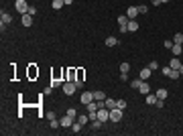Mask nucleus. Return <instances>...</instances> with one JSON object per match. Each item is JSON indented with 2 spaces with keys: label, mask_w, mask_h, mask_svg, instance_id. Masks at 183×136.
Here are the masks:
<instances>
[{
  "label": "nucleus",
  "mask_w": 183,
  "mask_h": 136,
  "mask_svg": "<svg viewBox=\"0 0 183 136\" xmlns=\"http://www.w3.org/2000/svg\"><path fill=\"white\" fill-rule=\"evenodd\" d=\"M61 73H63V79L65 81H75L77 79V69L75 67H67V69H63Z\"/></svg>",
  "instance_id": "f257e3e1"
},
{
  "label": "nucleus",
  "mask_w": 183,
  "mask_h": 136,
  "mask_svg": "<svg viewBox=\"0 0 183 136\" xmlns=\"http://www.w3.org/2000/svg\"><path fill=\"white\" fill-rule=\"evenodd\" d=\"M122 112H124V110H120L118 106H116V108H112V110H110V122H116V124H118V122L122 120V116H124Z\"/></svg>",
  "instance_id": "f03ea898"
},
{
  "label": "nucleus",
  "mask_w": 183,
  "mask_h": 136,
  "mask_svg": "<svg viewBox=\"0 0 183 136\" xmlns=\"http://www.w3.org/2000/svg\"><path fill=\"white\" fill-rule=\"evenodd\" d=\"M61 90H63V93H65V96H73L77 87H75V83H73V81H63Z\"/></svg>",
  "instance_id": "7ed1b4c3"
},
{
  "label": "nucleus",
  "mask_w": 183,
  "mask_h": 136,
  "mask_svg": "<svg viewBox=\"0 0 183 136\" xmlns=\"http://www.w3.org/2000/svg\"><path fill=\"white\" fill-rule=\"evenodd\" d=\"M98 120H100V122H108V120H110V110H108L106 106H102V108L98 110Z\"/></svg>",
  "instance_id": "20e7f679"
},
{
  "label": "nucleus",
  "mask_w": 183,
  "mask_h": 136,
  "mask_svg": "<svg viewBox=\"0 0 183 136\" xmlns=\"http://www.w3.org/2000/svg\"><path fill=\"white\" fill-rule=\"evenodd\" d=\"M59 122H61V128H71V124L75 122V118L69 116V114H65L63 118H59Z\"/></svg>",
  "instance_id": "39448f33"
},
{
  "label": "nucleus",
  "mask_w": 183,
  "mask_h": 136,
  "mask_svg": "<svg viewBox=\"0 0 183 136\" xmlns=\"http://www.w3.org/2000/svg\"><path fill=\"white\" fill-rule=\"evenodd\" d=\"M14 8L21 12V14H27V12H29V4H27V0H16V2H14Z\"/></svg>",
  "instance_id": "423d86ee"
},
{
  "label": "nucleus",
  "mask_w": 183,
  "mask_h": 136,
  "mask_svg": "<svg viewBox=\"0 0 183 136\" xmlns=\"http://www.w3.org/2000/svg\"><path fill=\"white\" fill-rule=\"evenodd\" d=\"M80 102L83 104V106L92 104V102H94V91H83V93L80 96Z\"/></svg>",
  "instance_id": "0eeeda50"
},
{
  "label": "nucleus",
  "mask_w": 183,
  "mask_h": 136,
  "mask_svg": "<svg viewBox=\"0 0 183 136\" xmlns=\"http://www.w3.org/2000/svg\"><path fill=\"white\" fill-rule=\"evenodd\" d=\"M138 14H140V12H138V8H137V6H128V8H126V16H128L130 21H134V18H137Z\"/></svg>",
  "instance_id": "6e6552de"
},
{
  "label": "nucleus",
  "mask_w": 183,
  "mask_h": 136,
  "mask_svg": "<svg viewBox=\"0 0 183 136\" xmlns=\"http://www.w3.org/2000/svg\"><path fill=\"white\" fill-rule=\"evenodd\" d=\"M151 73H153V69H151V67H142V69H140V73H138V77L145 79V81H149L151 79Z\"/></svg>",
  "instance_id": "1a4fd4ad"
},
{
  "label": "nucleus",
  "mask_w": 183,
  "mask_h": 136,
  "mask_svg": "<svg viewBox=\"0 0 183 136\" xmlns=\"http://www.w3.org/2000/svg\"><path fill=\"white\" fill-rule=\"evenodd\" d=\"M171 53H173V57H179V55L183 53V45H181V43H173Z\"/></svg>",
  "instance_id": "9d476101"
},
{
  "label": "nucleus",
  "mask_w": 183,
  "mask_h": 136,
  "mask_svg": "<svg viewBox=\"0 0 183 136\" xmlns=\"http://www.w3.org/2000/svg\"><path fill=\"white\" fill-rule=\"evenodd\" d=\"M21 23H23V26H31L33 24V16L27 12V14H21Z\"/></svg>",
  "instance_id": "9b49d317"
},
{
  "label": "nucleus",
  "mask_w": 183,
  "mask_h": 136,
  "mask_svg": "<svg viewBox=\"0 0 183 136\" xmlns=\"http://www.w3.org/2000/svg\"><path fill=\"white\" fill-rule=\"evenodd\" d=\"M10 23H12V16L8 12L2 10V14H0V24H10Z\"/></svg>",
  "instance_id": "f8f14e48"
},
{
  "label": "nucleus",
  "mask_w": 183,
  "mask_h": 136,
  "mask_svg": "<svg viewBox=\"0 0 183 136\" xmlns=\"http://www.w3.org/2000/svg\"><path fill=\"white\" fill-rule=\"evenodd\" d=\"M75 120H77L81 126H88V122H90V116H88V114H77V118H75Z\"/></svg>",
  "instance_id": "ddd939ff"
},
{
  "label": "nucleus",
  "mask_w": 183,
  "mask_h": 136,
  "mask_svg": "<svg viewBox=\"0 0 183 136\" xmlns=\"http://www.w3.org/2000/svg\"><path fill=\"white\" fill-rule=\"evenodd\" d=\"M181 65H183V63L179 61V57H173L171 61H169V67H171V69H177V71H179V67H181Z\"/></svg>",
  "instance_id": "4468645a"
},
{
  "label": "nucleus",
  "mask_w": 183,
  "mask_h": 136,
  "mask_svg": "<svg viewBox=\"0 0 183 136\" xmlns=\"http://www.w3.org/2000/svg\"><path fill=\"white\" fill-rule=\"evenodd\" d=\"M138 91H140L142 96L151 93V85H149V81H142V83H140V87H138Z\"/></svg>",
  "instance_id": "2eb2a0df"
},
{
  "label": "nucleus",
  "mask_w": 183,
  "mask_h": 136,
  "mask_svg": "<svg viewBox=\"0 0 183 136\" xmlns=\"http://www.w3.org/2000/svg\"><path fill=\"white\" fill-rule=\"evenodd\" d=\"M157 100H159V98H157V93H147V98H145V102L149 104V106H155Z\"/></svg>",
  "instance_id": "dca6fc26"
},
{
  "label": "nucleus",
  "mask_w": 183,
  "mask_h": 136,
  "mask_svg": "<svg viewBox=\"0 0 183 136\" xmlns=\"http://www.w3.org/2000/svg\"><path fill=\"white\" fill-rule=\"evenodd\" d=\"M126 26H128V33H137V31H138V23H137V21H128Z\"/></svg>",
  "instance_id": "f3484780"
},
{
  "label": "nucleus",
  "mask_w": 183,
  "mask_h": 136,
  "mask_svg": "<svg viewBox=\"0 0 183 136\" xmlns=\"http://www.w3.org/2000/svg\"><path fill=\"white\" fill-rule=\"evenodd\" d=\"M81 130H83V126H81L80 122H77V120H75V122H73V124H71V132H73V134H80Z\"/></svg>",
  "instance_id": "a211bd4d"
},
{
  "label": "nucleus",
  "mask_w": 183,
  "mask_h": 136,
  "mask_svg": "<svg viewBox=\"0 0 183 136\" xmlns=\"http://www.w3.org/2000/svg\"><path fill=\"white\" fill-rule=\"evenodd\" d=\"M104 106H106L108 110H112V108H116V100H112V98H106V100H104Z\"/></svg>",
  "instance_id": "6ab92c4d"
},
{
  "label": "nucleus",
  "mask_w": 183,
  "mask_h": 136,
  "mask_svg": "<svg viewBox=\"0 0 183 136\" xmlns=\"http://www.w3.org/2000/svg\"><path fill=\"white\" fill-rule=\"evenodd\" d=\"M94 100H96V102H104V100H106V93H104V91H94Z\"/></svg>",
  "instance_id": "aec40b11"
},
{
  "label": "nucleus",
  "mask_w": 183,
  "mask_h": 136,
  "mask_svg": "<svg viewBox=\"0 0 183 136\" xmlns=\"http://www.w3.org/2000/svg\"><path fill=\"white\" fill-rule=\"evenodd\" d=\"M118 45V39H116V37H108V39H106V47H116Z\"/></svg>",
  "instance_id": "412c9836"
},
{
  "label": "nucleus",
  "mask_w": 183,
  "mask_h": 136,
  "mask_svg": "<svg viewBox=\"0 0 183 136\" xmlns=\"http://www.w3.org/2000/svg\"><path fill=\"white\" fill-rule=\"evenodd\" d=\"M157 98H159V100H167V90H165V87L157 90Z\"/></svg>",
  "instance_id": "4be33fe9"
},
{
  "label": "nucleus",
  "mask_w": 183,
  "mask_h": 136,
  "mask_svg": "<svg viewBox=\"0 0 183 136\" xmlns=\"http://www.w3.org/2000/svg\"><path fill=\"white\" fill-rule=\"evenodd\" d=\"M128 21H130V18H128L126 14H122V16H118V24H120V26H126V24H128Z\"/></svg>",
  "instance_id": "5701e85b"
},
{
  "label": "nucleus",
  "mask_w": 183,
  "mask_h": 136,
  "mask_svg": "<svg viewBox=\"0 0 183 136\" xmlns=\"http://www.w3.org/2000/svg\"><path fill=\"white\" fill-rule=\"evenodd\" d=\"M63 81H65V79H57V77H55V79H51V90H53V87H61V85H63Z\"/></svg>",
  "instance_id": "b1692460"
},
{
  "label": "nucleus",
  "mask_w": 183,
  "mask_h": 136,
  "mask_svg": "<svg viewBox=\"0 0 183 136\" xmlns=\"http://www.w3.org/2000/svg\"><path fill=\"white\" fill-rule=\"evenodd\" d=\"M142 81H145V79H140V77H138V79H132V81H130V87H132V90H138Z\"/></svg>",
  "instance_id": "393cba45"
},
{
  "label": "nucleus",
  "mask_w": 183,
  "mask_h": 136,
  "mask_svg": "<svg viewBox=\"0 0 183 136\" xmlns=\"http://www.w3.org/2000/svg\"><path fill=\"white\" fill-rule=\"evenodd\" d=\"M63 4H65L63 0H53V10H61V8H63Z\"/></svg>",
  "instance_id": "a878e982"
},
{
  "label": "nucleus",
  "mask_w": 183,
  "mask_h": 136,
  "mask_svg": "<svg viewBox=\"0 0 183 136\" xmlns=\"http://www.w3.org/2000/svg\"><path fill=\"white\" fill-rule=\"evenodd\" d=\"M128 71H130V63H120V73H128Z\"/></svg>",
  "instance_id": "bb28decb"
},
{
  "label": "nucleus",
  "mask_w": 183,
  "mask_h": 136,
  "mask_svg": "<svg viewBox=\"0 0 183 136\" xmlns=\"http://www.w3.org/2000/svg\"><path fill=\"white\" fill-rule=\"evenodd\" d=\"M173 43H181V45H183V33H175V37H173Z\"/></svg>",
  "instance_id": "cd10ccee"
},
{
  "label": "nucleus",
  "mask_w": 183,
  "mask_h": 136,
  "mask_svg": "<svg viewBox=\"0 0 183 136\" xmlns=\"http://www.w3.org/2000/svg\"><path fill=\"white\" fill-rule=\"evenodd\" d=\"M169 77H171V79H179V77H181V73H179L177 69H171V73H169Z\"/></svg>",
  "instance_id": "c85d7f7f"
},
{
  "label": "nucleus",
  "mask_w": 183,
  "mask_h": 136,
  "mask_svg": "<svg viewBox=\"0 0 183 136\" xmlns=\"http://www.w3.org/2000/svg\"><path fill=\"white\" fill-rule=\"evenodd\" d=\"M161 73H163L165 77H169V73H171V67H169V65H165V67H161Z\"/></svg>",
  "instance_id": "c756f323"
},
{
  "label": "nucleus",
  "mask_w": 183,
  "mask_h": 136,
  "mask_svg": "<svg viewBox=\"0 0 183 136\" xmlns=\"http://www.w3.org/2000/svg\"><path fill=\"white\" fill-rule=\"evenodd\" d=\"M137 8H138V12H140V14H145V12H149V6H147V4H138Z\"/></svg>",
  "instance_id": "7c9ffc66"
},
{
  "label": "nucleus",
  "mask_w": 183,
  "mask_h": 136,
  "mask_svg": "<svg viewBox=\"0 0 183 136\" xmlns=\"http://www.w3.org/2000/svg\"><path fill=\"white\" fill-rule=\"evenodd\" d=\"M102 124H104V122H100V120H94V122H92V128H94V130H100Z\"/></svg>",
  "instance_id": "2f4dec72"
},
{
  "label": "nucleus",
  "mask_w": 183,
  "mask_h": 136,
  "mask_svg": "<svg viewBox=\"0 0 183 136\" xmlns=\"http://www.w3.org/2000/svg\"><path fill=\"white\" fill-rule=\"evenodd\" d=\"M116 106H118L120 110H124L126 108V100H116Z\"/></svg>",
  "instance_id": "473e14b6"
},
{
  "label": "nucleus",
  "mask_w": 183,
  "mask_h": 136,
  "mask_svg": "<svg viewBox=\"0 0 183 136\" xmlns=\"http://www.w3.org/2000/svg\"><path fill=\"white\" fill-rule=\"evenodd\" d=\"M83 75H86V71H83V69H77V79L83 81ZM77 79H75V81H77Z\"/></svg>",
  "instance_id": "72a5a7b5"
},
{
  "label": "nucleus",
  "mask_w": 183,
  "mask_h": 136,
  "mask_svg": "<svg viewBox=\"0 0 183 136\" xmlns=\"http://www.w3.org/2000/svg\"><path fill=\"white\" fill-rule=\"evenodd\" d=\"M155 108H159V110H163V108H165V100H157V104H155Z\"/></svg>",
  "instance_id": "f704fd0d"
},
{
  "label": "nucleus",
  "mask_w": 183,
  "mask_h": 136,
  "mask_svg": "<svg viewBox=\"0 0 183 136\" xmlns=\"http://www.w3.org/2000/svg\"><path fill=\"white\" fill-rule=\"evenodd\" d=\"M149 67L153 69V71H157V69H159V63H157V61H151V63H149Z\"/></svg>",
  "instance_id": "c9c22d12"
},
{
  "label": "nucleus",
  "mask_w": 183,
  "mask_h": 136,
  "mask_svg": "<svg viewBox=\"0 0 183 136\" xmlns=\"http://www.w3.org/2000/svg\"><path fill=\"white\" fill-rule=\"evenodd\" d=\"M29 75H31V77H35V75H39V69L31 67V69H29Z\"/></svg>",
  "instance_id": "e433bc0d"
},
{
  "label": "nucleus",
  "mask_w": 183,
  "mask_h": 136,
  "mask_svg": "<svg viewBox=\"0 0 183 136\" xmlns=\"http://www.w3.org/2000/svg\"><path fill=\"white\" fill-rule=\"evenodd\" d=\"M67 114H69V116H73V118H77V110H75V108H69Z\"/></svg>",
  "instance_id": "4c0bfd02"
},
{
  "label": "nucleus",
  "mask_w": 183,
  "mask_h": 136,
  "mask_svg": "<svg viewBox=\"0 0 183 136\" xmlns=\"http://www.w3.org/2000/svg\"><path fill=\"white\" fill-rule=\"evenodd\" d=\"M29 14L35 16V14H37V6H29Z\"/></svg>",
  "instance_id": "58836bf2"
},
{
  "label": "nucleus",
  "mask_w": 183,
  "mask_h": 136,
  "mask_svg": "<svg viewBox=\"0 0 183 136\" xmlns=\"http://www.w3.org/2000/svg\"><path fill=\"white\" fill-rule=\"evenodd\" d=\"M171 47H173V41H171V39H167V41H165V49H171Z\"/></svg>",
  "instance_id": "ea45409f"
},
{
  "label": "nucleus",
  "mask_w": 183,
  "mask_h": 136,
  "mask_svg": "<svg viewBox=\"0 0 183 136\" xmlns=\"http://www.w3.org/2000/svg\"><path fill=\"white\" fill-rule=\"evenodd\" d=\"M73 83H75V87H77V90H81V87H83V81H80V79L73 81Z\"/></svg>",
  "instance_id": "a19ab883"
},
{
  "label": "nucleus",
  "mask_w": 183,
  "mask_h": 136,
  "mask_svg": "<svg viewBox=\"0 0 183 136\" xmlns=\"http://www.w3.org/2000/svg\"><path fill=\"white\" fill-rule=\"evenodd\" d=\"M120 81H128V73H120Z\"/></svg>",
  "instance_id": "79ce46f5"
},
{
  "label": "nucleus",
  "mask_w": 183,
  "mask_h": 136,
  "mask_svg": "<svg viewBox=\"0 0 183 136\" xmlns=\"http://www.w3.org/2000/svg\"><path fill=\"white\" fill-rule=\"evenodd\" d=\"M151 4H153V6H161L163 2H161V0H151Z\"/></svg>",
  "instance_id": "37998d69"
},
{
  "label": "nucleus",
  "mask_w": 183,
  "mask_h": 136,
  "mask_svg": "<svg viewBox=\"0 0 183 136\" xmlns=\"http://www.w3.org/2000/svg\"><path fill=\"white\" fill-rule=\"evenodd\" d=\"M63 2H65L67 6H71V4H73V0H63Z\"/></svg>",
  "instance_id": "c03bdc74"
},
{
  "label": "nucleus",
  "mask_w": 183,
  "mask_h": 136,
  "mask_svg": "<svg viewBox=\"0 0 183 136\" xmlns=\"http://www.w3.org/2000/svg\"><path fill=\"white\" fill-rule=\"evenodd\" d=\"M179 73H181V75H183V65H181V67H179Z\"/></svg>",
  "instance_id": "a18cd8bd"
},
{
  "label": "nucleus",
  "mask_w": 183,
  "mask_h": 136,
  "mask_svg": "<svg viewBox=\"0 0 183 136\" xmlns=\"http://www.w3.org/2000/svg\"><path fill=\"white\" fill-rule=\"evenodd\" d=\"M161 2H163V4H167V2H169V0H161Z\"/></svg>",
  "instance_id": "49530a36"
}]
</instances>
